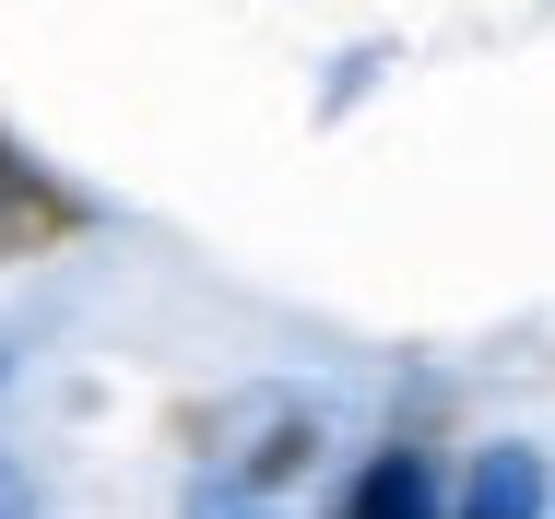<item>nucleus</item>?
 Returning a JSON list of instances; mask_svg holds the SVG:
<instances>
[{"instance_id":"nucleus-1","label":"nucleus","mask_w":555,"mask_h":519,"mask_svg":"<svg viewBox=\"0 0 555 519\" xmlns=\"http://www.w3.org/2000/svg\"><path fill=\"white\" fill-rule=\"evenodd\" d=\"M83 236H95V202H83L72 178H48V166L0 130V272L60 260V248H83Z\"/></svg>"},{"instance_id":"nucleus-2","label":"nucleus","mask_w":555,"mask_h":519,"mask_svg":"<svg viewBox=\"0 0 555 519\" xmlns=\"http://www.w3.org/2000/svg\"><path fill=\"white\" fill-rule=\"evenodd\" d=\"M555 508V460L532 437H496V449H473L461 460V484H449V519H544Z\"/></svg>"},{"instance_id":"nucleus-3","label":"nucleus","mask_w":555,"mask_h":519,"mask_svg":"<svg viewBox=\"0 0 555 519\" xmlns=\"http://www.w3.org/2000/svg\"><path fill=\"white\" fill-rule=\"evenodd\" d=\"M332 519H449V484H438V460L414 437H390V449L354 460V484L332 496Z\"/></svg>"},{"instance_id":"nucleus-4","label":"nucleus","mask_w":555,"mask_h":519,"mask_svg":"<svg viewBox=\"0 0 555 519\" xmlns=\"http://www.w3.org/2000/svg\"><path fill=\"white\" fill-rule=\"evenodd\" d=\"M0 519H48V508H36V484H24V460H0Z\"/></svg>"}]
</instances>
